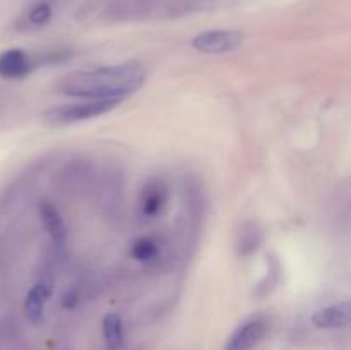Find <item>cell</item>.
Returning <instances> with one entry per match:
<instances>
[{"label":"cell","instance_id":"obj_5","mask_svg":"<svg viewBox=\"0 0 351 350\" xmlns=\"http://www.w3.org/2000/svg\"><path fill=\"white\" fill-rule=\"evenodd\" d=\"M312 323L319 329H339L350 325V302H336L317 309L312 314Z\"/></svg>","mask_w":351,"mask_h":350},{"label":"cell","instance_id":"obj_9","mask_svg":"<svg viewBox=\"0 0 351 350\" xmlns=\"http://www.w3.org/2000/svg\"><path fill=\"white\" fill-rule=\"evenodd\" d=\"M40 218L41 223H43V229L47 230L50 239L57 246L65 244V240H67V225H65L60 211L53 205H50V202H41Z\"/></svg>","mask_w":351,"mask_h":350},{"label":"cell","instance_id":"obj_13","mask_svg":"<svg viewBox=\"0 0 351 350\" xmlns=\"http://www.w3.org/2000/svg\"><path fill=\"white\" fill-rule=\"evenodd\" d=\"M31 24L34 26H43L48 21L51 19V7L50 3H38L33 9L29 10V16H27Z\"/></svg>","mask_w":351,"mask_h":350},{"label":"cell","instance_id":"obj_3","mask_svg":"<svg viewBox=\"0 0 351 350\" xmlns=\"http://www.w3.org/2000/svg\"><path fill=\"white\" fill-rule=\"evenodd\" d=\"M243 34L235 30H211L197 34L192 40V47L201 54L221 55L235 51L242 47Z\"/></svg>","mask_w":351,"mask_h":350},{"label":"cell","instance_id":"obj_1","mask_svg":"<svg viewBox=\"0 0 351 350\" xmlns=\"http://www.w3.org/2000/svg\"><path fill=\"white\" fill-rule=\"evenodd\" d=\"M146 79V71L139 62L101 65V67L75 71L58 81L62 95L81 100H119L136 93Z\"/></svg>","mask_w":351,"mask_h":350},{"label":"cell","instance_id":"obj_12","mask_svg":"<svg viewBox=\"0 0 351 350\" xmlns=\"http://www.w3.org/2000/svg\"><path fill=\"white\" fill-rule=\"evenodd\" d=\"M259 242H261V233L256 226L242 230V233H240V240H239L240 253L242 254L254 253V250L259 247Z\"/></svg>","mask_w":351,"mask_h":350},{"label":"cell","instance_id":"obj_2","mask_svg":"<svg viewBox=\"0 0 351 350\" xmlns=\"http://www.w3.org/2000/svg\"><path fill=\"white\" fill-rule=\"evenodd\" d=\"M119 100H81V102L69 103V105H58L45 113V120L50 126H71L75 122L96 119L105 113L112 112L119 106Z\"/></svg>","mask_w":351,"mask_h":350},{"label":"cell","instance_id":"obj_10","mask_svg":"<svg viewBox=\"0 0 351 350\" xmlns=\"http://www.w3.org/2000/svg\"><path fill=\"white\" fill-rule=\"evenodd\" d=\"M103 340L106 350H123L125 349V333H123V321L117 312H110L103 318L101 323Z\"/></svg>","mask_w":351,"mask_h":350},{"label":"cell","instance_id":"obj_7","mask_svg":"<svg viewBox=\"0 0 351 350\" xmlns=\"http://www.w3.org/2000/svg\"><path fill=\"white\" fill-rule=\"evenodd\" d=\"M50 295L51 288L45 281L34 283L26 294V299H24V312H26V318L33 325H40L43 321L45 307H47V302L50 299Z\"/></svg>","mask_w":351,"mask_h":350},{"label":"cell","instance_id":"obj_11","mask_svg":"<svg viewBox=\"0 0 351 350\" xmlns=\"http://www.w3.org/2000/svg\"><path fill=\"white\" fill-rule=\"evenodd\" d=\"M132 256L134 259L141 261V263H149L158 256V246L151 239H139L134 242L132 246Z\"/></svg>","mask_w":351,"mask_h":350},{"label":"cell","instance_id":"obj_6","mask_svg":"<svg viewBox=\"0 0 351 350\" xmlns=\"http://www.w3.org/2000/svg\"><path fill=\"white\" fill-rule=\"evenodd\" d=\"M33 69V62L21 48H10L0 55V78L23 79Z\"/></svg>","mask_w":351,"mask_h":350},{"label":"cell","instance_id":"obj_4","mask_svg":"<svg viewBox=\"0 0 351 350\" xmlns=\"http://www.w3.org/2000/svg\"><path fill=\"white\" fill-rule=\"evenodd\" d=\"M267 333V321L264 318H252L242 323L226 342L225 350H254Z\"/></svg>","mask_w":351,"mask_h":350},{"label":"cell","instance_id":"obj_8","mask_svg":"<svg viewBox=\"0 0 351 350\" xmlns=\"http://www.w3.org/2000/svg\"><path fill=\"white\" fill-rule=\"evenodd\" d=\"M168 201V192L161 182H149L144 185L143 192H141V211L147 218H154L163 211L165 205Z\"/></svg>","mask_w":351,"mask_h":350}]
</instances>
